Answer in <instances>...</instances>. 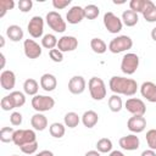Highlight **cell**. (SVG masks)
Returning <instances> with one entry per match:
<instances>
[{"label":"cell","instance_id":"1","mask_svg":"<svg viewBox=\"0 0 156 156\" xmlns=\"http://www.w3.org/2000/svg\"><path fill=\"white\" fill-rule=\"evenodd\" d=\"M108 87L113 94L117 95H126V96H133L138 90V83L133 78L121 77V76H113L110 78Z\"/></svg>","mask_w":156,"mask_h":156},{"label":"cell","instance_id":"36","mask_svg":"<svg viewBox=\"0 0 156 156\" xmlns=\"http://www.w3.org/2000/svg\"><path fill=\"white\" fill-rule=\"evenodd\" d=\"M15 7L13 0H0V18H2L9 10H12Z\"/></svg>","mask_w":156,"mask_h":156},{"label":"cell","instance_id":"9","mask_svg":"<svg viewBox=\"0 0 156 156\" xmlns=\"http://www.w3.org/2000/svg\"><path fill=\"white\" fill-rule=\"evenodd\" d=\"M28 33L32 38L38 39L43 38V32H44V18L40 16H33L27 26Z\"/></svg>","mask_w":156,"mask_h":156},{"label":"cell","instance_id":"50","mask_svg":"<svg viewBox=\"0 0 156 156\" xmlns=\"http://www.w3.org/2000/svg\"><path fill=\"white\" fill-rule=\"evenodd\" d=\"M4 45H5V39H4L2 35H0V46L4 48Z\"/></svg>","mask_w":156,"mask_h":156},{"label":"cell","instance_id":"5","mask_svg":"<svg viewBox=\"0 0 156 156\" xmlns=\"http://www.w3.org/2000/svg\"><path fill=\"white\" fill-rule=\"evenodd\" d=\"M55 106V100L54 98L49 96V95H35L32 98V107L37 111V112H46L50 111L52 107Z\"/></svg>","mask_w":156,"mask_h":156},{"label":"cell","instance_id":"38","mask_svg":"<svg viewBox=\"0 0 156 156\" xmlns=\"http://www.w3.org/2000/svg\"><path fill=\"white\" fill-rule=\"evenodd\" d=\"M20 149H21V151H22L23 154H26V155H33V154H35L37 150H38V141H33V143L26 144V145L21 146Z\"/></svg>","mask_w":156,"mask_h":156},{"label":"cell","instance_id":"13","mask_svg":"<svg viewBox=\"0 0 156 156\" xmlns=\"http://www.w3.org/2000/svg\"><path fill=\"white\" fill-rule=\"evenodd\" d=\"M119 146L123 149V150H127V151H134L136 149H139L140 146V140H139V136H136V134H128V135H124L119 139L118 141Z\"/></svg>","mask_w":156,"mask_h":156},{"label":"cell","instance_id":"39","mask_svg":"<svg viewBox=\"0 0 156 156\" xmlns=\"http://www.w3.org/2000/svg\"><path fill=\"white\" fill-rule=\"evenodd\" d=\"M22 121H23V117H22V113L18 112V111H13L11 115H10V123L15 127L17 126H21L22 124Z\"/></svg>","mask_w":156,"mask_h":156},{"label":"cell","instance_id":"46","mask_svg":"<svg viewBox=\"0 0 156 156\" xmlns=\"http://www.w3.org/2000/svg\"><path fill=\"white\" fill-rule=\"evenodd\" d=\"M84 156H101V154H100L98 150H90V151L85 152Z\"/></svg>","mask_w":156,"mask_h":156},{"label":"cell","instance_id":"51","mask_svg":"<svg viewBox=\"0 0 156 156\" xmlns=\"http://www.w3.org/2000/svg\"><path fill=\"white\" fill-rule=\"evenodd\" d=\"M12 156H18V155H12Z\"/></svg>","mask_w":156,"mask_h":156},{"label":"cell","instance_id":"19","mask_svg":"<svg viewBox=\"0 0 156 156\" xmlns=\"http://www.w3.org/2000/svg\"><path fill=\"white\" fill-rule=\"evenodd\" d=\"M40 87L45 91H52L57 87V79L54 74L51 73H44L40 77Z\"/></svg>","mask_w":156,"mask_h":156},{"label":"cell","instance_id":"6","mask_svg":"<svg viewBox=\"0 0 156 156\" xmlns=\"http://www.w3.org/2000/svg\"><path fill=\"white\" fill-rule=\"evenodd\" d=\"M37 141V134L34 132V129H17L13 133V138H12V143L21 147L26 144Z\"/></svg>","mask_w":156,"mask_h":156},{"label":"cell","instance_id":"7","mask_svg":"<svg viewBox=\"0 0 156 156\" xmlns=\"http://www.w3.org/2000/svg\"><path fill=\"white\" fill-rule=\"evenodd\" d=\"M45 21L48 23V26L56 33H63L67 28V24H66V21L62 18V16L56 12V11H50L46 13V17H45Z\"/></svg>","mask_w":156,"mask_h":156},{"label":"cell","instance_id":"44","mask_svg":"<svg viewBox=\"0 0 156 156\" xmlns=\"http://www.w3.org/2000/svg\"><path fill=\"white\" fill-rule=\"evenodd\" d=\"M140 156H156V152H155V150L147 149V150H144V151L140 154Z\"/></svg>","mask_w":156,"mask_h":156},{"label":"cell","instance_id":"16","mask_svg":"<svg viewBox=\"0 0 156 156\" xmlns=\"http://www.w3.org/2000/svg\"><path fill=\"white\" fill-rule=\"evenodd\" d=\"M85 87H87V82L82 76H73L68 80V90L74 95L82 94L85 90Z\"/></svg>","mask_w":156,"mask_h":156},{"label":"cell","instance_id":"35","mask_svg":"<svg viewBox=\"0 0 156 156\" xmlns=\"http://www.w3.org/2000/svg\"><path fill=\"white\" fill-rule=\"evenodd\" d=\"M15 129L12 127H2L0 129V140L2 143H10L12 141Z\"/></svg>","mask_w":156,"mask_h":156},{"label":"cell","instance_id":"26","mask_svg":"<svg viewBox=\"0 0 156 156\" xmlns=\"http://www.w3.org/2000/svg\"><path fill=\"white\" fill-rule=\"evenodd\" d=\"M49 133H50L51 136H54L56 139H60L66 133V126L62 124V123H60V122H54L49 127Z\"/></svg>","mask_w":156,"mask_h":156},{"label":"cell","instance_id":"24","mask_svg":"<svg viewBox=\"0 0 156 156\" xmlns=\"http://www.w3.org/2000/svg\"><path fill=\"white\" fill-rule=\"evenodd\" d=\"M121 20H122L123 24H126L127 27H134L138 23L139 17H138L136 12H134L132 10H126V11H123Z\"/></svg>","mask_w":156,"mask_h":156},{"label":"cell","instance_id":"20","mask_svg":"<svg viewBox=\"0 0 156 156\" xmlns=\"http://www.w3.org/2000/svg\"><path fill=\"white\" fill-rule=\"evenodd\" d=\"M30 126L33 127L34 130L43 132V130L48 127V118H46L43 113L37 112V113H34V115L30 117Z\"/></svg>","mask_w":156,"mask_h":156},{"label":"cell","instance_id":"40","mask_svg":"<svg viewBox=\"0 0 156 156\" xmlns=\"http://www.w3.org/2000/svg\"><path fill=\"white\" fill-rule=\"evenodd\" d=\"M49 56L54 62H62L63 61V52L60 51L57 48L56 49H51L49 51Z\"/></svg>","mask_w":156,"mask_h":156},{"label":"cell","instance_id":"27","mask_svg":"<svg viewBox=\"0 0 156 156\" xmlns=\"http://www.w3.org/2000/svg\"><path fill=\"white\" fill-rule=\"evenodd\" d=\"M141 15H143V17L146 22H150V23L156 22V5L152 1L149 0L147 5H146V7H145V10Z\"/></svg>","mask_w":156,"mask_h":156},{"label":"cell","instance_id":"8","mask_svg":"<svg viewBox=\"0 0 156 156\" xmlns=\"http://www.w3.org/2000/svg\"><path fill=\"white\" fill-rule=\"evenodd\" d=\"M102 22H104V26H105V28L107 29V32H110V33H112V34L119 33V32L122 30V28H123V22H122V20H121L118 16H116L113 12H111V11H108V12H106V13L104 15Z\"/></svg>","mask_w":156,"mask_h":156},{"label":"cell","instance_id":"10","mask_svg":"<svg viewBox=\"0 0 156 156\" xmlns=\"http://www.w3.org/2000/svg\"><path fill=\"white\" fill-rule=\"evenodd\" d=\"M124 108L133 116H144L146 112V106L144 101L138 98H129L124 102Z\"/></svg>","mask_w":156,"mask_h":156},{"label":"cell","instance_id":"30","mask_svg":"<svg viewBox=\"0 0 156 156\" xmlns=\"http://www.w3.org/2000/svg\"><path fill=\"white\" fill-rule=\"evenodd\" d=\"M90 48L95 54H104L108 49L106 43L100 38H93L90 40Z\"/></svg>","mask_w":156,"mask_h":156},{"label":"cell","instance_id":"21","mask_svg":"<svg viewBox=\"0 0 156 156\" xmlns=\"http://www.w3.org/2000/svg\"><path fill=\"white\" fill-rule=\"evenodd\" d=\"M82 123L84 124V127L87 128H93L96 126V123L99 122V115L93 111V110H88L85 111L83 115H82V118H80Z\"/></svg>","mask_w":156,"mask_h":156},{"label":"cell","instance_id":"4","mask_svg":"<svg viewBox=\"0 0 156 156\" xmlns=\"http://www.w3.org/2000/svg\"><path fill=\"white\" fill-rule=\"evenodd\" d=\"M139 67V56L134 52H128L122 57L121 61V71L127 74H134Z\"/></svg>","mask_w":156,"mask_h":156},{"label":"cell","instance_id":"2","mask_svg":"<svg viewBox=\"0 0 156 156\" xmlns=\"http://www.w3.org/2000/svg\"><path fill=\"white\" fill-rule=\"evenodd\" d=\"M88 89H89V93H90V96L96 100V101H100L102 100L104 98H106V85H105V82L99 78V77H91L88 82Z\"/></svg>","mask_w":156,"mask_h":156},{"label":"cell","instance_id":"14","mask_svg":"<svg viewBox=\"0 0 156 156\" xmlns=\"http://www.w3.org/2000/svg\"><path fill=\"white\" fill-rule=\"evenodd\" d=\"M127 127L133 134L141 133L146 128V119L144 116H132L127 122Z\"/></svg>","mask_w":156,"mask_h":156},{"label":"cell","instance_id":"15","mask_svg":"<svg viewBox=\"0 0 156 156\" xmlns=\"http://www.w3.org/2000/svg\"><path fill=\"white\" fill-rule=\"evenodd\" d=\"M84 18H85V16H84V7H82L79 5L72 6L68 10L67 15H66V21L68 23H71V24H78Z\"/></svg>","mask_w":156,"mask_h":156},{"label":"cell","instance_id":"43","mask_svg":"<svg viewBox=\"0 0 156 156\" xmlns=\"http://www.w3.org/2000/svg\"><path fill=\"white\" fill-rule=\"evenodd\" d=\"M71 4V0H52V6L56 10H62Z\"/></svg>","mask_w":156,"mask_h":156},{"label":"cell","instance_id":"47","mask_svg":"<svg viewBox=\"0 0 156 156\" xmlns=\"http://www.w3.org/2000/svg\"><path fill=\"white\" fill-rule=\"evenodd\" d=\"M108 156H126V155H124L122 151H119V150H113V151L110 152Z\"/></svg>","mask_w":156,"mask_h":156},{"label":"cell","instance_id":"22","mask_svg":"<svg viewBox=\"0 0 156 156\" xmlns=\"http://www.w3.org/2000/svg\"><path fill=\"white\" fill-rule=\"evenodd\" d=\"M6 35L11 41H20L23 39V29L17 24H11L6 29Z\"/></svg>","mask_w":156,"mask_h":156},{"label":"cell","instance_id":"32","mask_svg":"<svg viewBox=\"0 0 156 156\" xmlns=\"http://www.w3.org/2000/svg\"><path fill=\"white\" fill-rule=\"evenodd\" d=\"M112 141L111 139L108 138H101L98 140L96 143V150L100 152V154H107V152H111L112 151Z\"/></svg>","mask_w":156,"mask_h":156},{"label":"cell","instance_id":"34","mask_svg":"<svg viewBox=\"0 0 156 156\" xmlns=\"http://www.w3.org/2000/svg\"><path fill=\"white\" fill-rule=\"evenodd\" d=\"M99 13H100V9L94 4H89L84 7V16L88 20H95L99 16Z\"/></svg>","mask_w":156,"mask_h":156},{"label":"cell","instance_id":"17","mask_svg":"<svg viewBox=\"0 0 156 156\" xmlns=\"http://www.w3.org/2000/svg\"><path fill=\"white\" fill-rule=\"evenodd\" d=\"M0 84L4 90H12L16 85V74L11 69H4L0 74Z\"/></svg>","mask_w":156,"mask_h":156},{"label":"cell","instance_id":"3","mask_svg":"<svg viewBox=\"0 0 156 156\" xmlns=\"http://www.w3.org/2000/svg\"><path fill=\"white\" fill-rule=\"evenodd\" d=\"M133 46V39L128 35H117L113 38L108 44V50L112 54H119L123 51H127L132 49Z\"/></svg>","mask_w":156,"mask_h":156},{"label":"cell","instance_id":"11","mask_svg":"<svg viewBox=\"0 0 156 156\" xmlns=\"http://www.w3.org/2000/svg\"><path fill=\"white\" fill-rule=\"evenodd\" d=\"M23 51L28 58L35 60L41 55V46L34 39H24L23 41Z\"/></svg>","mask_w":156,"mask_h":156},{"label":"cell","instance_id":"49","mask_svg":"<svg viewBox=\"0 0 156 156\" xmlns=\"http://www.w3.org/2000/svg\"><path fill=\"white\" fill-rule=\"evenodd\" d=\"M0 56H1V68H4V67H5V55L1 52Z\"/></svg>","mask_w":156,"mask_h":156},{"label":"cell","instance_id":"12","mask_svg":"<svg viewBox=\"0 0 156 156\" xmlns=\"http://www.w3.org/2000/svg\"><path fill=\"white\" fill-rule=\"evenodd\" d=\"M78 48V39L73 35H63L58 39L57 43V49L62 52H68L73 51Z\"/></svg>","mask_w":156,"mask_h":156},{"label":"cell","instance_id":"37","mask_svg":"<svg viewBox=\"0 0 156 156\" xmlns=\"http://www.w3.org/2000/svg\"><path fill=\"white\" fill-rule=\"evenodd\" d=\"M146 143L149 149L151 150H156V129H149L146 132Z\"/></svg>","mask_w":156,"mask_h":156},{"label":"cell","instance_id":"33","mask_svg":"<svg viewBox=\"0 0 156 156\" xmlns=\"http://www.w3.org/2000/svg\"><path fill=\"white\" fill-rule=\"evenodd\" d=\"M147 2H149V0H132L129 2V10H132L136 13H139V12L143 13Z\"/></svg>","mask_w":156,"mask_h":156},{"label":"cell","instance_id":"25","mask_svg":"<svg viewBox=\"0 0 156 156\" xmlns=\"http://www.w3.org/2000/svg\"><path fill=\"white\" fill-rule=\"evenodd\" d=\"M9 98H10V101L13 106V108L16 107H21L26 104V95L22 93V91H17V90H13L9 94Z\"/></svg>","mask_w":156,"mask_h":156},{"label":"cell","instance_id":"45","mask_svg":"<svg viewBox=\"0 0 156 156\" xmlns=\"http://www.w3.org/2000/svg\"><path fill=\"white\" fill-rule=\"evenodd\" d=\"M35 156H54V154L50 150H43V151H39L38 154H35Z\"/></svg>","mask_w":156,"mask_h":156},{"label":"cell","instance_id":"18","mask_svg":"<svg viewBox=\"0 0 156 156\" xmlns=\"http://www.w3.org/2000/svg\"><path fill=\"white\" fill-rule=\"evenodd\" d=\"M140 94L149 102H156V84L154 82H144L140 85Z\"/></svg>","mask_w":156,"mask_h":156},{"label":"cell","instance_id":"29","mask_svg":"<svg viewBox=\"0 0 156 156\" xmlns=\"http://www.w3.org/2000/svg\"><path fill=\"white\" fill-rule=\"evenodd\" d=\"M57 43H58V39L51 33H48V34L43 35V38H41V46L45 49H49V51L51 49L57 48Z\"/></svg>","mask_w":156,"mask_h":156},{"label":"cell","instance_id":"48","mask_svg":"<svg viewBox=\"0 0 156 156\" xmlns=\"http://www.w3.org/2000/svg\"><path fill=\"white\" fill-rule=\"evenodd\" d=\"M151 38H152V40H155L156 41V27H154L152 29H151Z\"/></svg>","mask_w":156,"mask_h":156},{"label":"cell","instance_id":"23","mask_svg":"<svg viewBox=\"0 0 156 156\" xmlns=\"http://www.w3.org/2000/svg\"><path fill=\"white\" fill-rule=\"evenodd\" d=\"M38 90H39V83L34 78H28L24 80V83H23L24 94L30 95V96H35V95H38Z\"/></svg>","mask_w":156,"mask_h":156},{"label":"cell","instance_id":"28","mask_svg":"<svg viewBox=\"0 0 156 156\" xmlns=\"http://www.w3.org/2000/svg\"><path fill=\"white\" fill-rule=\"evenodd\" d=\"M80 122V117L78 116V113L71 111V112H67L63 117V124L68 128H76Z\"/></svg>","mask_w":156,"mask_h":156},{"label":"cell","instance_id":"41","mask_svg":"<svg viewBox=\"0 0 156 156\" xmlns=\"http://www.w3.org/2000/svg\"><path fill=\"white\" fill-rule=\"evenodd\" d=\"M17 6H18L21 12H28L33 7V1L32 0H20Z\"/></svg>","mask_w":156,"mask_h":156},{"label":"cell","instance_id":"42","mask_svg":"<svg viewBox=\"0 0 156 156\" xmlns=\"http://www.w3.org/2000/svg\"><path fill=\"white\" fill-rule=\"evenodd\" d=\"M0 107H1L4 111L13 110V106H12V104H11V101H10L9 95H6V96H4V98L1 99V101H0Z\"/></svg>","mask_w":156,"mask_h":156},{"label":"cell","instance_id":"31","mask_svg":"<svg viewBox=\"0 0 156 156\" xmlns=\"http://www.w3.org/2000/svg\"><path fill=\"white\" fill-rule=\"evenodd\" d=\"M122 107H123V101H122L121 96L117 94H112L108 98V108L112 112H119L122 110Z\"/></svg>","mask_w":156,"mask_h":156}]
</instances>
